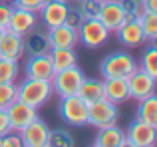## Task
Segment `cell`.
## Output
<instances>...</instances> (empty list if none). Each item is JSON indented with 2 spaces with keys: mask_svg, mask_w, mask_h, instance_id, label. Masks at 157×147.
Instances as JSON below:
<instances>
[{
  "mask_svg": "<svg viewBox=\"0 0 157 147\" xmlns=\"http://www.w3.org/2000/svg\"><path fill=\"white\" fill-rule=\"evenodd\" d=\"M16 89H18V101L36 109L46 104L54 93L50 80H34V77H26L24 81H20Z\"/></svg>",
  "mask_w": 157,
  "mask_h": 147,
  "instance_id": "1",
  "label": "cell"
},
{
  "mask_svg": "<svg viewBox=\"0 0 157 147\" xmlns=\"http://www.w3.org/2000/svg\"><path fill=\"white\" fill-rule=\"evenodd\" d=\"M137 68H139L137 60L127 52H111L100 64V72L104 80H107V77H129Z\"/></svg>",
  "mask_w": 157,
  "mask_h": 147,
  "instance_id": "2",
  "label": "cell"
},
{
  "mask_svg": "<svg viewBox=\"0 0 157 147\" xmlns=\"http://www.w3.org/2000/svg\"><path fill=\"white\" fill-rule=\"evenodd\" d=\"M84 72L78 66L66 68V70H60L54 74L52 77V89L54 93H58L60 97H68V96H76L78 89H80L82 81H84Z\"/></svg>",
  "mask_w": 157,
  "mask_h": 147,
  "instance_id": "3",
  "label": "cell"
},
{
  "mask_svg": "<svg viewBox=\"0 0 157 147\" xmlns=\"http://www.w3.org/2000/svg\"><path fill=\"white\" fill-rule=\"evenodd\" d=\"M123 133L125 137H123L121 147H153L157 143V127L145 121L135 119Z\"/></svg>",
  "mask_w": 157,
  "mask_h": 147,
  "instance_id": "4",
  "label": "cell"
},
{
  "mask_svg": "<svg viewBox=\"0 0 157 147\" xmlns=\"http://www.w3.org/2000/svg\"><path fill=\"white\" fill-rule=\"evenodd\" d=\"M111 32L107 30L98 18H86L78 26V42H82L86 48H101L107 42Z\"/></svg>",
  "mask_w": 157,
  "mask_h": 147,
  "instance_id": "5",
  "label": "cell"
},
{
  "mask_svg": "<svg viewBox=\"0 0 157 147\" xmlns=\"http://www.w3.org/2000/svg\"><path fill=\"white\" fill-rule=\"evenodd\" d=\"M117 117H119L117 105L105 97L88 105V125H94L96 129L117 123Z\"/></svg>",
  "mask_w": 157,
  "mask_h": 147,
  "instance_id": "6",
  "label": "cell"
},
{
  "mask_svg": "<svg viewBox=\"0 0 157 147\" xmlns=\"http://www.w3.org/2000/svg\"><path fill=\"white\" fill-rule=\"evenodd\" d=\"M60 115L66 123L84 127L88 125V104L82 100L80 96H68L62 97L60 101Z\"/></svg>",
  "mask_w": 157,
  "mask_h": 147,
  "instance_id": "7",
  "label": "cell"
},
{
  "mask_svg": "<svg viewBox=\"0 0 157 147\" xmlns=\"http://www.w3.org/2000/svg\"><path fill=\"white\" fill-rule=\"evenodd\" d=\"M155 76L147 74L145 70L137 68L129 77H127V85H129V96L131 100L139 101V100H145V97L153 96L155 93Z\"/></svg>",
  "mask_w": 157,
  "mask_h": 147,
  "instance_id": "8",
  "label": "cell"
},
{
  "mask_svg": "<svg viewBox=\"0 0 157 147\" xmlns=\"http://www.w3.org/2000/svg\"><path fill=\"white\" fill-rule=\"evenodd\" d=\"M18 135H20V141H22L24 147H48L50 127L46 125V121L36 117V119L30 121L24 129H20Z\"/></svg>",
  "mask_w": 157,
  "mask_h": 147,
  "instance_id": "9",
  "label": "cell"
},
{
  "mask_svg": "<svg viewBox=\"0 0 157 147\" xmlns=\"http://www.w3.org/2000/svg\"><path fill=\"white\" fill-rule=\"evenodd\" d=\"M6 113H8V123H10V131H16L18 133L20 129H24L30 121H34L38 117V109L32 107V105H26L22 101L16 100L14 104H10L6 107Z\"/></svg>",
  "mask_w": 157,
  "mask_h": 147,
  "instance_id": "10",
  "label": "cell"
},
{
  "mask_svg": "<svg viewBox=\"0 0 157 147\" xmlns=\"http://www.w3.org/2000/svg\"><path fill=\"white\" fill-rule=\"evenodd\" d=\"M117 34V40L123 44L125 48H139L145 38H143V32H141V24L137 20H133L129 14L125 16V20L121 22V26L115 30Z\"/></svg>",
  "mask_w": 157,
  "mask_h": 147,
  "instance_id": "11",
  "label": "cell"
},
{
  "mask_svg": "<svg viewBox=\"0 0 157 147\" xmlns=\"http://www.w3.org/2000/svg\"><path fill=\"white\" fill-rule=\"evenodd\" d=\"M125 12H123L119 0H107V2H101L100 6V14H98V20L107 28L109 32H115L121 22L125 20Z\"/></svg>",
  "mask_w": 157,
  "mask_h": 147,
  "instance_id": "12",
  "label": "cell"
},
{
  "mask_svg": "<svg viewBox=\"0 0 157 147\" xmlns=\"http://www.w3.org/2000/svg\"><path fill=\"white\" fill-rule=\"evenodd\" d=\"M36 26H38V16H36V12L12 6L8 30H12L14 34H18V36H26L28 32H30L32 28H36Z\"/></svg>",
  "mask_w": 157,
  "mask_h": 147,
  "instance_id": "13",
  "label": "cell"
},
{
  "mask_svg": "<svg viewBox=\"0 0 157 147\" xmlns=\"http://www.w3.org/2000/svg\"><path fill=\"white\" fill-rule=\"evenodd\" d=\"M24 54V36L14 34L12 30H4L0 36V58L18 62Z\"/></svg>",
  "mask_w": 157,
  "mask_h": 147,
  "instance_id": "14",
  "label": "cell"
},
{
  "mask_svg": "<svg viewBox=\"0 0 157 147\" xmlns=\"http://www.w3.org/2000/svg\"><path fill=\"white\" fill-rule=\"evenodd\" d=\"M68 8H70L68 2H62V0H48V2L44 4L42 10H40V20H42V24L46 26V30L64 24Z\"/></svg>",
  "mask_w": 157,
  "mask_h": 147,
  "instance_id": "15",
  "label": "cell"
},
{
  "mask_svg": "<svg viewBox=\"0 0 157 147\" xmlns=\"http://www.w3.org/2000/svg\"><path fill=\"white\" fill-rule=\"evenodd\" d=\"M48 40H50V48H76L78 44V30L60 24L46 30Z\"/></svg>",
  "mask_w": 157,
  "mask_h": 147,
  "instance_id": "16",
  "label": "cell"
},
{
  "mask_svg": "<svg viewBox=\"0 0 157 147\" xmlns=\"http://www.w3.org/2000/svg\"><path fill=\"white\" fill-rule=\"evenodd\" d=\"M104 97L113 101L115 105L131 100L127 77H107V80H104Z\"/></svg>",
  "mask_w": 157,
  "mask_h": 147,
  "instance_id": "17",
  "label": "cell"
},
{
  "mask_svg": "<svg viewBox=\"0 0 157 147\" xmlns=\"http://www.w3.org/2000/svg\"><path fill=\"white\" fill-rule=\"evenodd\" d=\"M26 77L34 80H52L54 77V68L48 54H38L30 56L26 62Z\"/></svg>",
  "mask_w": 157,
  "mask_h": 147,
  "instance_id": "18",
  "label": "cell"
},
{
  "mask_svg": "<svg viewBox=\"0 0 157 147\" xmlns=\"http://www.w3.org/2000/svg\"><path fill=\"white\" fill-rule=\"evenodd\" d=\"M24 52L28 56H38V54H48L50 52V40L44 30H38V26L32 28L24 36Z\"/></svg>",
  "mask_w": 157,
  "mask_h": 147,
  "instance_id": "19",
  "label": "cell"
},
{
  "mask_svg": "<svg viewBox=\"0 0 157 147\" xmlns=\"http://www.w3.org/2000/svg\"><path fill=\"white\" fill-rule=\"evenodd\" d=\"M123 133L121 127H117V123L107 125V127H100L94 137V145L96 147H121L123 143Z\"/></svg>",
  "mask_w": 157,
  "mask_h": 147,
  "instance_id": "20",
  "label": "cell"
},
{
  "mask_svg": "<svg viewBox=\"0 0 157 147\" xmlns=\"http://www.w3.org/2000/svg\"><path fill=\"white\" fill-rule=\"evenodd\" d=\"M48 56H50L54 74L60 70H66V68L78 66V56L74 52V48H50Z\"/></svg>",
  "mask_w": 157,
  "mask_h": 147,
  "instance_id": "21",
  "label": "cell"
},
{
  "mask_svg": "<svg viewBox=\"0 0 157 147\" xmlns=\"http://www.w3.org/2000/svg\"><path fill=\"white\" fill-rule=\"evenodd\" d=\"M78 96L88 105L94 104V101H98V100H101V97H104V81L94 80V77H84L80 89H78Z\"/></svg>",
  "mask_w": 157,
  "mask_h": 147,
  "instance_id": "22",
  "label": "cell"
},
{
  "mask_svg": "<svg viewBox=\"0 0 157 147\" xmlns=\"http://www.w3.org/2000/svg\"><path fill=\"white\" fill-rule=\"evenodd\" d=\"M137 119L157 127V96H155V93L149 96V97H145V100H139Z\"/></svg>",
  "mask_w": 157,
  "mask_h": 147,
  "instance_id": "23",
  "label": "cell"
},
{
  "mask_svg": "<svg viewBox=\"0 0 157 147\" xmlns=\"http://www.w3.org/2000/svg\"><path fill=\"white\" fill-rule=\"evenodd\" d=\"M141 32H143V38L147 42H155L157 40V12H145L141 20Z\"/></svg>",
  "mask_w": 157,
  "mask_h": 147,
  "instance_id": "24",
  "label": "cell"
},
{
  "mask_svg": "<svg viewBox=\"0 0 157 147\" xmlns=\"http://www.w3.org/2000/svg\"><path fill=\"white\" fill-rule=\"evenodd\" d=\"M18 74H20L18 62L0 58V84H10V81H16Z\"/></svg>",
  "mask_w": 157,
  "mask_h": 147,
  "instance_id": "25",
  "label": "cell"
},
{
  "mask_svg": "<svg viewBox=\"0 0 157 147\" xmlns=\"http://www.w3.org/2000/svg\"><path fill=\"white\" fill-rule=\"evenodd\" d=\"M139 68L157 77V48L153 46V42L145 48V52H143V56H141V66Z\"/></svg>",
  "mask_w": 157,
  "mask_h": 147,
  "instance_id": "26",
  "label": "cell"
},
{
  "mask_svg": "<svg viewBox=\"0 0 157 147\" xmlns=\"http://www.w3.org/2000/svg\"><path fill=\"white\" fill-rule=\"evenodd\" d=\"M74 141L72 133L66 129H50V139H48V147H72Z\"/></svg>",
  "mask_w": 157,
  "mask_h": 147,
  "instance_id": "27",
  "label": "cell"
},
{
  "mask_svg": "<svg viewBox=\"0 0 157 147\" xmlns=\"http://www.w3.org/2000/svg\"><path fill=\"white\" fill-rule=\"evenodd\" d=\"M18 100V89H16V81L10 84H0V107L6 109L10 104Z\"/></svg>",
  "mask_w": 157,
  "mask_h": 147,
  "instance_id": "28",
  "label": "cell"
},
{
  "mask_svg": "<svg viewBox=\"0 0 157 147\" xmlns=\"http://www.w3.org/2000/svg\"><path fill=\"white\" fill-rule=\"evenodd\" d=\"M100 6H101L100 0H80V2H78V12L82 14L84 20L86 18H98Z\"/></svg>",
  "mask_w": 157,
  "mask_h": 147,
  "instance_id": "29",
  "label": "cell"
},
{
  "mask_svg": "<svg viewBox=\"0 0 157 147\" xmlns=\"http://www.w3.org/2000/svg\"><path fill=\"white\" fill-rule=\"evenodd\" d=\"M46 2L48 0H14L12 6L14 8H24V10H30V12H36V14H38Z\"/></svg>",
  "mask_w": 157,
  "mask_h": 147,
  "instance_id": "30",
  "label": "cell"
},
{
  "mask_svg": "<svg viewBox=\"0 0 157 147\" xmlns=\"http://www.w3.org/2000/svg\"><path fill=\"white\" fill-rule=\"evenodd\" d=\"M82 20H84V18H82V14L78 12V8H68V14H66V20H64L66 26L78 30V26L82 24Z\"/></svg>",
  "mask_w": 157,
  "mask_h": 147,
  "instance_id": "31",
  "label": "cell"
},
{
  "mask_svg": "<svg viewBox=\"0 0 157 147\" xmlns=\"http://www.w3.org/2000/svg\"><path fill=\"white\" fill-rule=\"evenodd\" d=\"M0 145L2 147H20L22 141H20V135L16 131H8L6 135L0 137Z\"/></svg>",
  "mask_w": 157,
  "mask_h": 147,
  "instance_id": "32",
  "label": "cell"
},
{
  "mask_svg": "<svg viewBox=\"0 0 157 147\" xmlns=\"http://www.w3.org/2000/svg\"><path fill=\"white\" fill-rule=\"evenodd\" d=\"M10 14H12V6L6 2H0V30H8Z\"/></svg>",
  "mask_w": 157,
  "mask_h": 147,
  "instance_id": "33",
  "label": "cell"
},
{
  "mask_svg": "<svg viewBox=\"0 0 157 147\" xmlns=\"http://www.w3.org/2000/svg\"><path fill=\"white\" fill-rule=\"evenodd\" d=\"M10 131V123H8V113L4 107H0V137L6 135Z\"/></svg>",
  "mask_w": 157,
  "mask_h": 147,
  "instance_id": "34",
  "label": "cell"
},
{
  "mask_svg": "<svg viewBox=\"0 0 157 147\" xmlns=\"http://www.w3.org/2000/svg\"><path fill=\"white\" fill-rule=\"evenodd\" d=\"M145 6H143V4H135V8H133V10H131V18H133V20H137V22H139V20H141L143 18V16H145Z\"/></svg>",
  "mask_w": 157,
  "mask_h": 147,
  "instance_id": "35",
  "label": "cell"
},
{
  "mask_svg": "<svg viewBox=\"0 0 157 147\" xmlns=\"http://www.w3.org/2000/svg\"><path fill=\"white\" fill-rule=\"evenodd\" d=\"M143 6H145L147 12H157V0H145Z\"/></svg>",
  "mask_w": 157,
  "mask_h": 147,
  "instance_id": "36",
  "label": "cell"
},
{
  "mask_svg": "<svg viewBox=\"0 0 157 147\" xmlns=\"http://www.w3.org/2000/svg\"><path fill=\"white\" fill-rule=\"evenodd\" d=\"M0 2H8V0H0Z\"/></svg>",
  "mask_w": 157,
  "mask_h": 147,
  "instance_id": "37",
  "label": "cell"
},
{
  "mask_svg": "<svg viewBox=\"0 0 157 147\" xmlns=\"http://www.w3.org/2000/svg\"><path fill=\"white\" fill-rule=\"evenodd\" d=\"M100 2H107V0H100Z\"/></svg>",
  "mask_w": 157,
  "mask_h": 147,
  "instance_id": "38",
  "label": "cell"
},
{
  "mask_svg": "<svg viewBox=\"0 0 157 147\" xmlns=\"http://www.w3.org/2000/svg\"><path fill=\"white\" fill-rule=\"evenodd\" d=\"M2 32H4V30H0V36H2Z\"/></svg>",
  "mask_w": 157,
  "mask_h": 147,
  "instance_id": "39",
  "label": "cell"
},
{
  "mask_svg": "<svg viewBox=\"0 0 157 147\" xmlns=\"http://www.w3.org/2000/svg\"><path fill=\"white\" fill-rule=\"evenodd\" d=\"M62 2H68V0H62Z\"/></svg>",
  "mask_w": 157,
  "mask_h": 147,
  "instance_id": "40",
  "label": "cell"
}]
</instances>
